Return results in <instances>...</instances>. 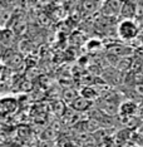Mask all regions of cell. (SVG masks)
I'll list each match as a JSON object with an SVG mask.
<instances>
[{
    "instance_id": "6da1fadb",
    "label": "cell",
    "mask_w": 143,
    "mask_h": 147,
    "mask_svg": "<svg viewBox=\"0 0 143 147\" xmlns=\"http://www.w3.org/2000/svg\"><path fill=\"white\" fill-rule=\"evenodd\" d=\"M118 35L123 40H132L138 34V28L133 20H122L118 25Z\"/></svg>"
},
{
    "instance_id": "7a4b0ae2",
    "label": "cell",
    "mask_w": 143,
    "mask_h": 147,
    "mask_svg": "<svg viewBox=\"0 0 143 147\" xmlns=\"http://www.w3.org/2000/svg\"><path fill=\"white\" fill-rule=\"evenodd\" d=\"M0 109H1L3 116L11 115L18 109V101L13 97H4L0 103Z\"/></svg>"
},
{
    "instance_id": "3957f363",
    "label": "cell",
    "mask_w": 143,
    "mask_h": 147,
    "mask_svg": "<svg viewBox=\"0 0 143 147\" xmlns=\"http://www.w3.org/2000/svg\"><path fill=\"white\" fill-rule=\"evenodd\" d=\"M137 14V3L134 1H123L121 15L124 20H132Z\"/></svg>"
},
{
    "instance_id": "277c9868",
    "label": "cell",
    "mask_w": 143,
    "mask_h": 147,
    "mask_svg": "<svg viewBox=\"0 0 143 147\" xmlns=\"http://www.w3.org/2000/svg\"><path fill=\"white\" fill-rule=\"evenodd\" d=\"M123 1H118V0H112V1H105L103 5V13L108 16H114L121 14Z\"/></svg>"
},
{
    "instance_id": "5b68a950",
    "label": "cell",
    "mask_w": 143,
    "mask_h": 147,
    "mask_svg": "<svg viewBox=\"0 0 143 147\" xmlns=\"http://www.w3.org/2000/svg\"><path fill=\"white\" fill-rule=\"evenodd\" d=\"M4 64L9 67V69L19 68L23 64V58L19 53H11V54H4Z\"/></svg>"
},
{
    "instance_id": "8992f818",
    "label": "cell",
    "mask_w": 143,
    "mask_h": 147,
    "mask_svg": "<svg viewBox=\"0 0 143 147\" xmlns=\"http://www.w3.org/2000/svg\"><path fill=\"white\" fill-rule=\"evenodd\" d=\"M14 32L10 30V28H6V29H3L1 30V38H0V42H1V47L3 49H9L10 51V47L11 44L14 43Z\"/></svg>"
},
{
    "instance_id": "52a82bcc",
    "label": "cell",
    "mask_w": 143,
    "mask_h": 147,
    "mask_svg": "<svg viewBox=\"0 0 143 147\" xmlns=\"http://www.w3.org/2000/svg\"><path fill=\"white\" fill-rule=\"evenodd\" d=\"M89 106H91V101L87 99V98H84V97H78V98L72 103V108L77 112L87 111V109L89 108Z\"/></svg>"
},
{
    "instance_id": "ba28073f",
    "label": "cell",
    "mask_w": 143,
    "mask_h": 147,
    "mask_svg": "<svg viewBox=\"0 0 143 147\" xmlns=\"http://www.w3.org/2000/svg\"><path fill=\"white\" fill-rule=\"evenodd\" d=\"M82 10L87 14H92V13L97 11L99 8H101V1H94V0H85V1H82Z\"/></svg>"
},
{
    "instance_id": "9c48e42d",
    "label": "cell",
    "mask_w": 143,
    "mask_h": 147,
    "mask_svg": "<svg viewBox=\"0 0 143 147\" xmlns=\"http://www.w3.org/2000/svg\"><path fill=\"white\" fill-rule=\"evenodd\" d=\"M121 111L123 115H132V113H134L136 111V106L133 105V103L131 102H127V103H124V105L122 106V108H121Z\"/></svg>"
},
{
    "instance_id": "30bf717a",
    "label": "cell",
    "mask_w": 143,
    "mask_h": 147,
    "mask_svg": "<svg viewBox=\"0 0 143 147\" xmlns=\"http://www.w3.org/2000/svg\"><path fill=\"white\" fill-rule=\"evenodd\" d=\"M134 92L137 93L139 97H143V83H137L134 86Z\"/></svg>"
}]
</instances>
